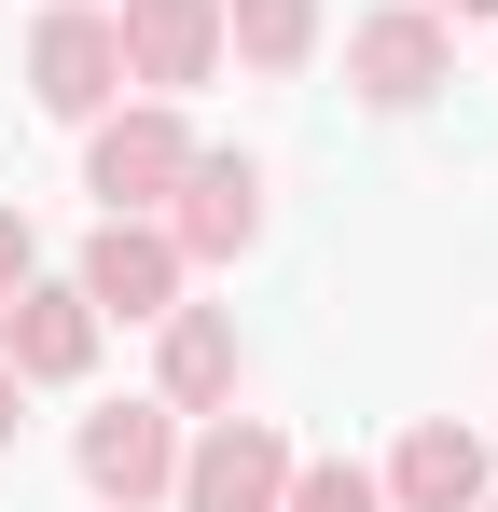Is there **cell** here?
<instances>
[{"instance_id": "cell-1", "label": "cell", "mask_w": 498, "mask_h": 512, "mask_svg": "<svg viewBox=\"0 0 498 512\" xmlns=\"http://www.w3.org/2000/svg\"><path fill=\"white\" fill-rule=\"evenodd\" d=\"M194 167V125H180V97H111L97 125H83V194H97V222H153L166 194Z\"/></svg>"}, {"instance_id": "cell-2", "label": "cell", "mask_w": 498, "mask_h": 512, "mask_svg": "<svg viewBox=\"0 0 498 512\" xmlns=\"http://www.w3.org/2000/svg\"><path fill=\"white\" fill-rule=\"evenodd\" d=\"M346 84H360V111H429V97L457 84V28H443L429 0L360 14V28H346Z\"/></svg>"}, {"instance_id": "cell-3", "label": "cell", "mask_w": 498, "mask_h": 512, "mask_svg": "<svg viewBox=\"0 0 498 512\" xmlns=\"http://www.w3.org/2000/svg\"><path fill=\"white\" fill-rule=\"evenodd\" d=\"M28 97H42L56 125H97V111L125 97V42H111V0H56V14L28 28Z\"/></svg>"}, {"instance_id": "cell-4", "label": "cell", "mask_w": 498, "mask_h": 512, "mask_svg": "<svg viewBox=\"0 0 498 512\" xmlns=\"http://www.w3.org/2000/svg\"><path fill=\"white\" fill-rule=\"evenodd\" d=\"M277 485H291L277 416H236V402H222V416L180 443V485H166V499H180V512H277Z\"/></svg>"}, {"instance_id": "cell-5", "label": "cell", "mask_w": 498, "mask_h": 512, "mask_svg": "<svg viewBox=\"0 0 498 512\" xmlns=\"http://www.w3.org/2000/svg\"><path fill=\"white\" fill-rule=\"evenodd\" d=\"M70 471L97 485V512H153L166 485H180V416L166 402H97L70 443Z\"/></svg>"}, {"instance_id": "cell-6", "label": "cell", "mask_w": 498, "mask_h": 512, "mask_svg": "<svg viewBox=\"0 0 498 512\" xmlns=\"http://www.w3.org/2000/svg\"><path fill=\"white\" fill-rule=\"evenodd\" d=\"M153 222H166L180 263H249V250H263V167H249V153H194Z\"/></svg>"}, {"instance_id": "cell-7", "label": "cell", "mask_w": 498, "mask_h": 512, "mask_svg": "<svg viewBox=\"0 0 498 512\" xmlns=\"http://www.w3.org/2000/svg\"><path fill=\"white\" fill-rule=\"evenodd\" d=\"M111 42L139 97H194L222 70V0H111Z\"/></svg>"}, {"instance_id": "cell-8", "label": "cell", "mask_w": 498, "mask_h": 512, "mask_svg": "<svg viewBox=\"0 0 498 512\" xmlns=\"http://www.w3.org/2000/svg\"><path fill=\"white\" fill-rule=\"evenodd\" d=\"M97 333H111V319L83 305V277H28V291L0 305V360H14L28 388H83V374H97Z\"/></svg>"}, {"instance_id": "cell-9", "label": "cell", "mask_w": 498, "mask_h": 512, "mask_svg": "<svg viewBox=\"0 0 498 512\" xmlns=\"http://www.w3.org/2000/svg\"><path fill=\"white\" fill-rule=\"evenodd\" d=\"M153 333H166L153 346V402H166V416H222V402L249 388V346H236L222 305H166Z\"/></svg>"}, {"instance_id": "cell-10", "label": "cell", "mask_w": 498, "mask_h": 512, "mask_svg": "<svg viewBox=\"0 0 498 512\" xmlns=\"http://www.w3.org/2000/svg\"><path fill=\"white\" fill-rule=\"evenodd\" d=\"M83 305H97V319H166V305H180V277H194V263L166 250V222H97V236H83Z\"/></svg>"}, {"instance_id": "cell-11", "label": "cell", "mask_w": 498, "mask_h": 512, "mask_svg": "<svg viewBox=\"0 0 498 512\" xmlns=\"http://www.w3.org/2000/svg\"><path fill=\"white\" fill-rule=\"evenodd\" d=\"M374 485H388V512H471V499L498 485V457H485L457 416H415V429H402V457H388Z\"/></svg>"}, {"instance_id": "cell-12", "label": "cell", "mask_w": 498, "mask_h": 512, "mask_svg": "<svg viewBox=\"0 0 498 512\" xmlns=\"http://www.w3.org/2000/svg\"><path fill=\"white\" fill-rule=\"evenodd\" d=\"M222 56L263 70V84H291L319 56V0H222Z\"/></svg>"}, {"instance_id": "cell-13", "label": "cell", "mask_w": 498, "mask_h": 512, "mask_svg": "<svg viewBox=\"0 0 498 512\" xmlns=\"http://www.w3.org/2000/svg\"><path fill=\"white\" fill-rule=\"evenodd\" d=\"M277 512H388V485H374L360 457H291V485H277Z\"/></svg>"}, {"instance_id": "cell-14", "label": "cell", "mask_w": 498, "mask_h": 512, "mask_svg": "<svg viewBox=\"0 0 498 512\" xmlns=\"http://www.w3.org/2000/svg\"><path fill=\"white\" fill-rule=\"evenodd\" d=\"M28 277H42V236H28V208H0V305H14Z\"/></svg>"}, {"instance_id": "cell-15", "label": "cell", "mask_w": 498, "mask_h": 512, "mask_svg": "<svg viewBox=\"0 0 498 512\" xmlns=\"http://www.w3.org/2000/svg\"><path fill=\"white\" fill-rule=\"evenodd\" d=\"M14 416H28V374H14V360H0V443H14Z\"/></svg>"}, {"instance_id": "cell-16", "label": "cell", "mask_w": 498, "mask_h": 512, "mask_svg": "<svg viewBox=\"0 0 498 512\" xmlns=\"http://www.w3.org/2000/svg\"><path fill=\"white\" fill-rule=\"evenodd\" d=\"M429 14H443V28H498V0H429Z\"/></svg>"}, {"instance_id": "cell-17", "label": "cell", "mask_w": 498, "mask_h": 512, "mask_svg": "<svg viewBox=\"0 0 498 512\" xmlns=\"http://www.w3.org/2000/svg\"><path fill=\"white\" fill-rule=\"evenodd\" d=\"M471 512H498V485H485V499H471Z\"/></svg>"}]
</instances>
